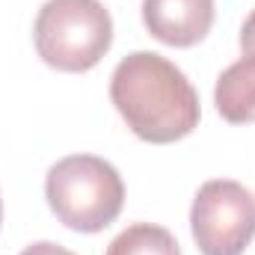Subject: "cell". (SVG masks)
Listing matches in <instances>:
<instances>
[{
  "label": "cell",
  "instance_id": "obj_10",
  "mask_svg": "<svg viewBox=\"0 0 255 255\" xmlns=\"http://www.w3.org/2000/svg\"><path fill=\"white\" fill-rule=\"evenodd\" d=\"M0 223H3V202H0Z\"/></svg>",
  "mask_w": 255,
  "mask_h": 255
},
{
  "label": "cell",
  "instance_id": "obj_9",
  "mask_svg": "<svg viewBox=\"0 0 255 255\" xmlns=\"http://www.w3.org/2000/svg\"><path fill=\"white\" fill-rule=\"evenodd\" d=\"M21 255H74L68 253L65 247H60V244H51V241H39V244H33V247H27Z\"/></svg>",
  "mask_w": 255,
  "mask_h": 255
},
{
  "label": "cell",
  "instance_id": "obj_1",
  "mask_svg": "<svg viewBox=\"0 0 255 255\" xmlns=\"http://www.w3.org/2000/svg\"><path fill=\"white\" fill-rule=\"evenodd\" d=\"M110 101L128 128L154 145L184 139L199 125V95L184 71L154 51H133L110 77Z\"/></svg>",
  "mask_w": 255,
  "mask_h": 255
},
{
  "label": "cell",
  "instance_id": "obj_4",
  "mask_svg": "<svg viewBox=\"0 0 255 255\" xmlns=\"http://www.w3.org/2000/svg\"><path fill=\"white\" fill-rule=\"evenodd\" d=\"M190 229L202 255H244L255 238V196L229 178L202 184L190 208Z\"/></svg>",
  "mask_w": 255,
  "mask_h": 255
},
{
  "label": "cell",
  "instance_id": "obj_3",
  "mask_svg": "<svg viewBox=\"0 0 255 255\" xmlns=\"http://www.w3.org/2000/svg\"><path fill=\"white\" fill-rule=\"evenodd\" d=\"M36 51L57 71H89L113 45V21L101 0H48L33 27Z\"/></svg>",
  "mask_w": 255,
  "mask_h": 255
},
{
  "label": "cell",
  "instance_id": "obj_8",
  "mask_svg": "<svg viewBox=\"0 0 255 255\" xmlns=\"http://www.w3.org/2000/svg\"><path fill=\"white\" fill-rule=\"evenodd\" d=\"M241 48H244V57H255V12L241 27Z\"/></svg>",
  "mask_w": 255,
  "mask_h": 255
},
{
  "label": "cell",
  "instance_id": "obj_5",
  "mask_svg": "<svg viewBox=\"0 0 255 255\" xmlns=\"http://www.w3.org/2000/svg\"><path fill=\"white\" fill-rule=\"evenodd\" d=\"M142 21L157 42L193 48L214 27V0H142Z\"/></svg>",
  "mask_w": 255,
  "mask_h": 255
},
{
  "label": "cell",
  "instance_id": "obj_7",
  "mask_svg": "<svg viewBox=\"0 0 255 255\" xmlns=\"http://www.w3.org/2000/svg\"><path fill=\"white\" fill-rule=\"evenodd\" d=\"M107 255H181V250L172 232H166L163 226L133 223L122 235L113 238V244L107 247Z\"/></svg>",
  "mask_w": 255,
  "mask_h": 255
},
{
  "label": "cell",
  "instance_id": "obj_6",
  "mask_svg": "<svg viewBox=\"0 0 255 255\" xmlns=\"http://www.w3.org/2000/svg\"><path fill=\"white\" fill-rule=\"evenodd\" d=\"M214 104L220 116L232 125L255 122V57H241L220 74Z\"/></svg>",
  "mask_w": 255,
  "mask_h": 255
},
{
  "label": "cell",
  "instance_id": "obj_2",
  "mask_svg": "<svg viewBox=\"0 0 255 255\" xmlns=\"http://www.w3.org/2000/svg\"><path fill=\"white\" fill-rule=\"evenodd\" d=\"M45 196L63 226L95 235L122 214L125 184L104 157L71 154L51 166Z\"/></svg>",
  "mask_w": 255,
  "mask_h": 255
}]
</instances>
